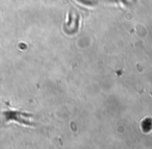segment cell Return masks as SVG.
Returning a JSON list of instances; mask_svg holds the SVG:
<instances>
[{
  "mask_svg": "<svg viewBox=\"0 0 152 149\" xmlns=\"http://www.w3.org/2000/svg\"><path fill=\"white\" fill-rule=\"evenodd\" d=\"M5 116H7V121H11V120H14V121H17L20 122L22 124H28L29 122V119L26 118V116L24 114L20 113V112H13V111H10V112H5Z\"/></svg>",
  "mask_w": 152,
  "mask_h": 149,
  "instance_id": "obj_1",
  "label": "cell"
}]
</instances>
